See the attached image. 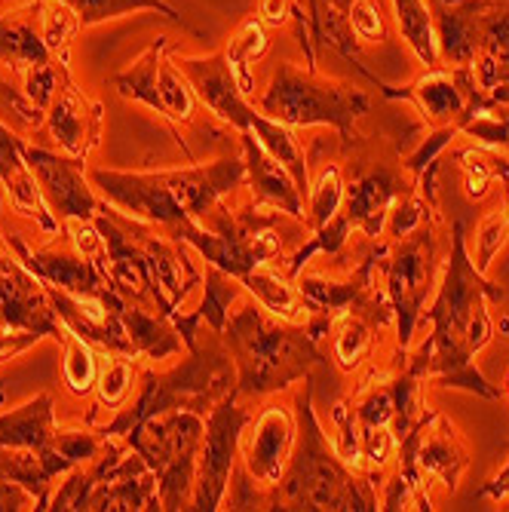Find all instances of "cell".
Listing matches in <instances>:
<instances>
[{"label": "cell", "instance_id": "6da1fadb", "mask_svg": "<svg viewBox=\"0 0 509 512\" xmlns=\"http://www.w3.org/2000/svg\"><path fill=\"white\" fill-rule=\"evenodd\" d=\"M506 292L488 283L467 249V224H451V252L442 267L436 298L424 310L430 338L411 359L424 365L427 384L467 390L485 399H500V390L476 368V356L494 338L488 301H503Z\"/></svg>", "mask_w": 509, "mask_h": 512}, {"label": "cell", "instance_id": "7a4b0ae2", "mask_svg": "<svg viewBox=\"0 0 509 512\" xmlns=\"http://www.w3.org/2000/svg\"><path fill=\"white\" fill-rule=\"evenodd\" d=\"M89 178L114 206L138 221L163 227L166 237L181 240L227 194L246 188V163L224 157L209 166H188L172 172L92 169Z\"/></svg>", "mask_w": 509, "mask_h": 512}, {"label": "cell", "instance_id": "3957f363", "mask_svg": "<svg viewBox=\"0 0 509 512\" xmlns=\"http://www.w3.org/2000/svg\"><path fill=\"white\" fill-rule=\"evenodd\" d=\"M224 347L237 365V399H264L310 378L326 362L307 325L280 319L258 301L243 304L224 322Z\"/></svg>", "mask_w": 509, "mask_h": 512}, {"label": "cell", "instance_id": "277c9868", "mask_svg": "<svg viewBox=\"0 0 509 512\" xmlns=\"http://www.w3.org/2000/svg\"><path fill=\"white\" fill-rule=\"evenodd\" d=\"M267 509H378V491L347 467L338 448L322 433L310 384L298 396L295 448L283 482L267 497Z\"/></svg>", "mask_w": 509, "mask_h": 512}, {"label": "cell", "instance_id": "5b68a950", "mask_svg": "<svg viewBox=\"0 0 509 512\" xmlns=\"http://www.w3.org/2000/svg\"><path fill=\"white\" fill-rule=\"evenodd\" d=\"M191 356L184 359L178 368L166 371V375H154L145 371L142 393L132 405H123L120 414L111 424H105L99 433L123 436L129 433L138 421H145L151 414L172 411V408H191L200 414H209L224 396L237 390V365L230 359L227 347L206 344V347H191Z\"/></svg>", "mask_w": 509, "mask_h": 512}, {"label": "cell", "instance_id": "8992f818", "mask_svg": "<svg viewBox=\"0 0 509 512\" xmlns=\"http://www.w3.org/2000/svg\"><path fill=\"white\" fill-rule=\"evenodd\" d=\"M203 433H206V414L191 408L151 414L145 421H138L129 433H123L126 445L157 476L160 509L191 506Z\"/></svg>", "mask_w": 509, "mask_h": 512}, {"label": "cell", "instance_id": "52a82bcc", "mask_svg": "<svg viewBox=\"0 0 509 512\" xmlns=\"http://www.w3.org/2000/svg\"><path fill=\"white\" fill-rule=\"evenodd\" d=\"M372 108V96L353 83L326 80L283 62L261 96V114L286 126H332L341 138H353V126Z\"/></svg>", "mask_w": 509, "mask_h": 512}, {"label": "cell", "instance_id": "ba28073f", "mask_svg": "<svg viewBox=\"0 0 509 512\" xmlns=\"http://www.w3.org/2000/svg\"><path fill=\"white\" fill-rule=\"evenodd\" d=\"M50 509H160L157 476L135 451L123 454L108 442L96 460L68 473Z\"/></svg>", "mask_w": 509, "mask_h": 512}, {"label": "cell", "instance_id": "9c48e42d", "mask_svg": "<svg viewBox=\"0 0 509 512\" xmlns=\"http://www.w3.org/2000/svg\"><path fill=\"white\" fill-rule=\"evenodd\" d=\"M436 230L430 215L411 230V234L393 240L381 249L384 267V295L393 310L396 322V353L408 356L414 329L424 319L427 298L433 295L436 283Z\"/></svg>", "mask_w": 509, "mask_h": 512}, {"label": "cell", "instance_id": "30bf717a", "mask_svg": "<svg viewBox=\"0 0 509 512\" xmlns=\"http://www.w3.org/2000/svg\"><path fill=\"white\" fill-rule=\"evenodd\" d=\"M467 467L470 445L442 411H427L396 451V473L427 500L436 485L445 494H454Z\"/></svg>", "mask_w": 509, "mask_h": 512}, {"label": "cell", "instance_id": "8fae6325", "mask_svg": "<svg viewBox=\"0 0 509 512\" xmlns=\"http://www.w3.org/2000/svg\"><path fill=\"white\" fill-rule=\"evenodd\" d=\"M387 99H405L421 111L430 132H457L467 120H473L485 105H491L488 92L479 89L473 65L454 68V65H433L418 80L408 86H387L381 83Z\"/></svg>", "mask_w": 509, "mask_h": 512}, {"label": "cell", "instance_id": "7c38bea8", "mask_svg": "<svg viewBox=\"0 0 509 512\" xmlns=\"http://www.w3.org/2000/svg\"><path fill=\"white\" fill-rule=\"evenodd\" d=\"M252 421V411L240 405L237 393L224 396L209 414H206V433L197 457V479H194V497L188 509H221L227 500L230 476L240 454V439L246 424Z\"/></svg>", "mask_w": 509, "mask_h": 512}, {"label": "cell", "instance_id": "4fadbf2b", "mask_svg": "<svg viewBox=\"0 0 509 512\" xmlns=\"http://www.w3.org/2000/svg\"><path fill=\"white\" fill-rule=\"evenodd\" d=\"M295 448V417L286 405H267L261 414L246 424L240 451H243V467L255 479L261 491H270L283 482L289 457Z\"/></svg>", "mask_w": 509, "mask_h": 512}, {"label": "cell", "instance_id": "5bb4252c", "mask_svg": "<svg viewBox=\"0 0 509 512\" xmlns=\"http://www.w3.org/2000/svg\"><path fill=\"white\" fill-rule=\"evenodd\" d=\"M19 151H22V160L28 163L31 175L40 184V194H43L46 206L56 209L59 218H65V221H92L96 218V212L102 206H99L96 194L89 191L83 169H80V160L59 157V154H50V151L25 145V142H19Z\"/></svg>", "mask_w": 509, "mask_h": 512}, {"label": "cell", "instance_id": "9a60e30c", "mask_svg": "<svg viewBox=\"0 0 509 512\" xmlns=\"http://www.w3.org/2000/svg\"><path fill=\"white\" fill-rule=\"evenodd\" d=\"M175 65L184 71V77L191 80L194 86V96L224 123H230L240 132H249L252 123L258 120L261 111H255L246 102V92L240 89L234 71L227 65L224 50L212 53L206 59H191V56H178Z\"/></svg>", "mask_w": 509, "mask_h": 512}, {"label": "cell", "instance_id": "2e32d148", "mask_svg": "<svg viewBox=\"0 0 509 512\" xmlns=\"http://www.w3.org/2000/svg\"><path fill=\"white\" fill-rule=\"evenodd\" d=\"M494 0H427L439 59L454 68H470L479 56L485 19Z\"/></svg>", "mask_w": 509, "mask_h": 512}, {"label": "cell", "instance_id": "e0dca14e", "mask_svg": "<svg viewBox=\"0 0 509 512\" xmlns=\"http://www.w3.org/2000/svg\"><path fill=\"white\" fill-rule=\"evenodd\" d=\"M46 126H50V135L59 142L65 157L83 160L89 148L99 142L102 105L83 96V89L74 86L71 74H65L53 105L46 108Z\"/></svg>", "mask_w": 509, "mask_h": 512}, {"label": "cell", "instance_id": "ac0fdd59", "mask_svg": "<svg viewBox=\"0 0 509 512\" xmlns=\"http://www.w3.org/2000/svg\"><path fill=\"white\" fill-rule=\"evenodd\" d=\"M402 200V181L390 166L365 169L344 184L341 212L353 224V230L365 237H381L393 206Z\"/></svg>", "mask_w": 509, "mask_h": 512}, {"label": "cell", "instance_id": "d6986e66", "mask_svg": "<svg viewBox=\"0 0 509 512\" xmlns=\"http://www.w3.org/2000/svg\"><path fill=\"white\" fill-rule=\"evenodd\" d=\"M7 243L16 249L22 264L46 286H56L68 295H102L111 289L99 261H92L86 255H71V252H56V249L31 252L19 237H7Z\"/></svg>", "mask_w": 509, "mask_h": 512}, {"label": "cell", "instance_id": "ffe728a7", "mask_svg": "<svg viewBox=\"0 0 509 512\" xmlns=\"http://www.w3.org/2000/svg\"><path fill=\"white\" fill-rule=\"evenodd\" d=\"M19 142L10 132V126L0 123V212H4V194L10 197V203L16 206V212L34 218L43 230H56L59 221L50 215V206H46L40 184L31 175L28 163L22 160Z\"/></svg>", "mask_w": 509, "mask_h": 512}, {"label": "cell", "instance_id": "44dd1931", "mask_svg": "<svg viewBox=\"0 0 509 512\" xmlns=\"http://www.w3.org/2000/svg\"><path fill=\"white\" fill-rule=\"evenodd\" d=\"M240 142H243V163H246V184L255 191V197L270 206V209H280L292 218L304 215V197L298 191L295 178L289 175V169L273 160L252 132H240Z\"/></svg>", "mask_w": 509, "mask_h": 512}, {"label": "cell", "instance_id": "7402d4cb", "mask_svg": "<svg viewBox=\"0 0 509 512\" xmlns=\"http://www.w3.org/2000/svg\"><path fill=\"white\" fill-rule=\"evenodd\" d=\"M53 396L37 393L25 405L0 414V448L10 451H46L56 439Z\"/></svg>", "mask_w": 509, "mask_h": 512}, {"label": "cell", "instance_id": "603a6c76", "mask_svg": "<svg viewBox=\"0 0 509 512\" xmlns=\"http://www.w3.org/2000/svg\"><path fill=\"white\" fill-rule=\"evenodd\" d=\"M473 74L482 92L509 83V0H494L491 4Z\"/></svg>", "mask_w": 509, "mask_h": 512}, {"label": "cell", "instance_id": "cb8c5ba5", "mask_svg": "<svg viewBox=\"0 0 509 512\" xmlns=\"http://www.w3.org/2000/svg\"><path fill=\"white\" fill-rule=\"evenodd\" d=\"M120 316H123V329L135 356L142 353L148 359H166V356L181 353V335L172 325V319H166L163 313L157 316L126 301Z\"/></svg>", "mask_w": 509, "mask_h": 512}, {"label": "cell", "instance_id": "d4e9b609", "mask_svg": "<svg viewBox=\"0 0 509 512\" xmlns=\"http://www.w3.org/2000/svg\"><path fill=\"white\" fill-rule=\"evenodd\" d=\"M53 59L56 56L50 46H46L43 31L34 28L31 19H13V16L0 19V65L25 74L43 62H53Z\"/></svg>", "mask_w": 509, "mask_h": 512}, {"label": "cell", "instance_id": "484cf974", "mask_svg": "<svg viewBox=\"0 0 509 512\" xmlns=\"http://www.w3.org/2000/svg\"><path fill=\"white\" fill-rule=\"evenodd\" d=\"M166 50H169L166 37H157L148 50L132 62V68H126L114 77V86L126 102H138V105H145L160 114L157 80H160V65L166 59Z\"/></svg>", "mask_w": 509, "mask_h": 512}, {"label": "cell", "instance_id": "4316f807", "mask_svg": "<svg viewBox=\"0 0 509 512\" xmlns=\"http://www.w3.org/2000/svg\"><path fill=\"white\" fill-rule=\"evenodd\" d=\"M390 4L396 16V28L408 43V50L418 56L424 68L439 65V46H436V31H433L427 0H390Z\"/></svg>", "mask_w": 509, "mask_h": 512}, {"label": "cell", "instance_id": "83f0119b", "mask_svg": "<svg viewBox=\"0 0 509 512\" xmlns=\"http://www.w3.org/2000/svg\"><path fill=\"white\" fill-rule=\"evenodd\" d=\"M460 163V175H464V194L473 203H482L491 194V184L500 178L503 184L509 181V163L500 151L485 148V145H473L467 151L457 154Z\"/></svg>", "mask_w": 509, "mask_h": 512}, {"label": "cell", "instance_id": "f1b7e54d", "mask_svg": "<svg viewBox=\"0 0 509 512\" xmlns=\"http://www.w3.org/2000/svg\"><path fill=\"white\" fill-rule=\"evenodd\" d=\"M335 322H338L335 341H332L335 362L341 365V371H356L375 350L372 322H368L365 313H353V307L344 310Z\"/></svg>", "mask_w": 509, "mask_h": 512}, {"label": "cell", "instance_id": "f546056e", "mask_svg": "<svg viewBox=\"0 0 509 512\" xmlns=\"http://www.w3.org/2000/svg\"><path fill=\"white\" fill-rule=\"evenodd\" d=\"M62 4L74 10L80 28L99 25V22H108V19H120V16H129V13H142V10L160 13L163 19L188 28V22H184L169 4H163V0H62Z\"/></svg>", "mask_w": 509, "mask_h": 512}, {"label": "cell", "instance_id": "4dcf8cb0", "mask_svg": "<svg viewBox=\"0 0 509 512\" xmlns=\"http://www.w3.org/2000/svg\"><path fill=\"white\" fill-rule=\"evenodd\" d=\"M344 206V175L338 163H322L316 178H310V194H307V224L310 230L332 221Z\"/></svg>", "mask_w": 509, "mask_h": 512}, {"label": "cell", "instance_id": "1f68e13d", "mask_svg": "<svg viewBox=\"0 0 509 512\" xmlns=\"http://www.w3.org/2000/svg\"><path fill=\"white\" fill-rule=\"evenodd\" d=\"M264 50H267V31H264V22L261 19L243 22L240 31L230 37L224 56H227V65H230V71H234V77H237V83H240L243 92H252L255 80L249 74V62L258 59Z\"/></svg>", "mask_w": 509, "mask_h": 512}, {"label": "cell", "instance_id": "d6a6232c", "mask_svg": "<svg viewBox=\"0 0 509 512\" xmlns=\"http://www.w3.org/2000/svg\"><path fill=\"white\" fill-rule=\"evenodd\" d=\"M157 89H160V114L166 120L188 123L194 117V86H191V80L184 77V71L175 62L163 59Z\"/></svg>", "mask_w": 509, "mask_h": 512}, {"label": "cell", "instance_id": "836d02e7", "mask_svg": "<svg viewBox=\"0 0 509 512\" xmlns=\"http://www.w3.org/2000/svg\"><path fill=\"white\" fill-rule=\"evenodd\" d=\"M99 381V359L89 341L68 332L65 335V384L74 396H86Z\"/></svg>", "mask_w": 509, "mask_h": 512}, {"label": "cell", "instance_id": "e575fe53", "mask_svg": "<svg viewBox=\"0 0 509 512\" xmlns=\"http://www.w3.org/2000/svg\"><path fill=\"white\" fill-rule=\"evenodd\" d=\"M132 359L126 353H114L102 368H99V381H96V393H99V408H123L129 393H132Z\"/></svg>", "mask_w": 509, "mask_h": 512}, {"label": "cell", "instance_id": "d590c367", "mask_svg": "<svg viewBox=\"0 0 509 512\" xmlns=\"http://www.w3.org/2000/svg\"><path fill=\"white\" fill-rule=\"evenodd\" d=\"M350 31L359 43H384L387 40V16L381 0H353L347 10Z\"/></svg>", "mask_w": 509, "mask_h": 512}, {"label": "cell", "instance_id": "8d00e7d4", "mask_svg": "<svg viewBox=\"0 0 509 512\" xmlns=\"http://www.w3.org/2000/svg\"><path fill=\"white\" fill-rule=\"evenodd\" d=\"M509 237V215L503 212V206L491 209L482 221H479V230H476V267L482 273H488L494 255L500 252V246L506 243Z\"/></svg>", "mask_w": 509, "mask_h": 512}, {"label": "cell", "instance_id": "74e56055", "mask_svg": "<svg viewBox=\"0 0 509 512\" xmlns=\"http://www.w3.org/2000/svg\"><path fill=\"white\" fill-rule=\"evenodd\" d=\"M0 509H37V497L10 476H0Z\"/></svg>", "mask_w": 509, "mask_h": 512}, {"label": "cell", "instance_id": "f35d334b", "mask_svg": "<svg viewBox=\"0 0 509 512\" xmlns=\"http://www.w3.org/2000/svg\"><path fill=\"white\" fill-rule=\"evenodd\" d=\"M295 10H298V0H261L258 13L267 25H286L289 19L295 22Z\"/></svg>", "mask_w": 509, "mask_h": 512}, {"label": "cell", "instance_id": "ab89813d", "mask_svg": "<svg viewBox=\"0 0 509 512\" xmlns=\"http://www.w3.org/2000/svg\"><path fill=\"white\" fill-rule=\"evenodd\" d=\"M482 497H488V500H494V503H500V500L509 497V460L503 463L500 473H497L494 479H488V482L482 485Z\"/></svg>", "mask_w": 509, "mask_h": 512}, {"label": "cell", "instance_id": "60d3db41", "mask_svg": "<svg viewBox=\"0 0 509 512\" xmlns=\"http://www.w3.org/2000/svg\"><path fill=\"white\" fill-rule=\"evenodd\" d=\"M329 4H332V7H338V10H341V13L347 16V10H350V4H353V0H329Z\"/></svg>", "mask_w": 509, "mask_h": 512}, {"label": "cell", "instance_id": "b9f144b4", "mask_svg": "<svg viewBox=\"0 0 509 512\" xmlns=\"http://www.w3.org/2000/svg\"><path fill=\"white\" fill-rule=\"evenodd\" d=\"M506 396H509V375H506Z\"/></svg>", "mask_w": 509, "mask_h": 512}]
</instances>
